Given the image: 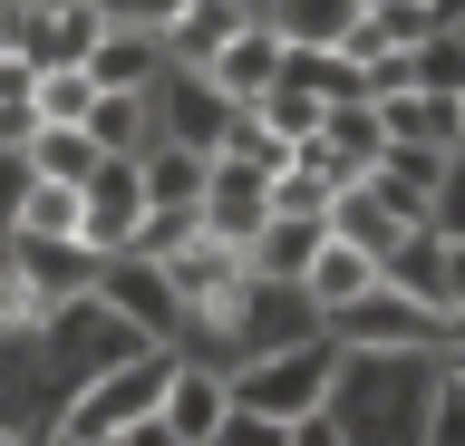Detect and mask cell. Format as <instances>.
<instances>
[{
  "instance_id": "cell-1",
  "label": "cell",
  "mask_w": 465,
  "mask_h": 446,
  "mask_svg": "<svg viewBox=\"0 0 465 446\" xmlns=\"http://www.w3.org/2000/svg\"><path fill=\"white\" fill-rule=\"evenodd\" d=\"M330 388H340V340H282V350H252L242 369H232V408L252 417H282V427H301V417L330 408Z\"/></svg>"
},
{
  "instance_id": "cell-2",
  "label": "cell",
  "mask_w": 465,
  "mask_h": 446,
  "mask_svg": "<svg viewBox=\"0 0 465 446\" xmlns=\"http://www.w3.org/2000/svg\"><path fill=\"white\" fill-rule=\"evenodd\" d=\"M174 369H184L174 350H145V340H136V350L116 359V369L78 379V398H68V427L107 446L116 427H136V417H155V408H165V379H174Z\"/></svg>"
},
{
  "instance_id": "cell-3",
  "label": "cell",
  "mask_w": 465,
  "mask_h": 446,
  "mask_svg": "<svg viewBox=\"0 0 465 446\" xmlns=\"http://www.w3.org/2000/svg\"><path fill=\"white\" fill-rule=\"evenodd\" d=\"M97 301H107L116 330L145 340V350H174V340L194 330V311H184V292H174V272L145 263V253H107V263H97Z\"/></svg>"
},
{
  "instance_id": "cell-4",
  "label": "cell",
  "mask_w": 465,
  "mask_h": 446,
  "mask_svg": "<svg viewBox=\"0 0 465 446\" xmlns=\"http://www.w3.org/2000/svg\"><path fill=\"white\" fill-rule=\"evenodd\" d=\"M136 223H145V165L136 155H107V165L78 184V243L107 263V253L136 243Z\"/></svg>"
},
{
  "instance_id": "cell-5",
  "label": "cell",
  "mask_w": 465,
  "mask_h": 446,
  "mask_svg": "<svg viewBox=\"0 0 465 446\" xmlns=\"http://www.w3.org/2000/svg\"><path fill=\"white\" fill-rule=\"evenodd\" d=\"M436 311L427 301H407L398 282H378L369 301H349V311H330V340H340V350H427L436 340Z\"/></svg>"
},
{
  "instance_id": "cell-6",
  "label": "cell",
  "mask_w": 465,
  "mask_h": 446,
  "mask_svg": "<svg viewBox=\"0 0 465 446\" xmlns=\"http://www.w3.org/2000/svg\"><path fill=\"white\" fill-rule=\"evenodd\" d=\"M282 68H291V39H282V30H272V20L252 10V30H232V49H223L213 68H194V78H203L213 97H223V107H262Z\"/></svg>"
},
{
  "instance_id": "cell-7",
  "label": "cell",
  "mask_w": 465,
  "mask_h": 446,
  "mask_svg": "<svg viewBox=\"0 0 465 446\" xmlns=\"http://www.w3.org/2000/svg\"><path fill=\"white\" fill-rule=\"evenodd\" d=\"M252 10L262 0H184L165 30H155L165 39V68H213L232 49V30H252Z\"/></svg>"
},
{
  "instance_id": "cell-8",
  "label": "cell",
  "mask_w": 465,
  "mask_h": 446,
  "mask_svg": "<svg viewBox=\"0 0 465 446\" xmlns=\"http://www.w3.org/2000/svg\"><path fill=\"white\" fill-rule=\"evenodd\" d=\"M203 233L213 243H252L262 223H272V175H252V165H223L213 155V175H203Z\"/></svg>"
},
{
  "instance_id": "cell-9",
  "label": "cell",
  "mask_w": 465,
  "mask_h": 446,
  "mask_svg": "<svg viewBox=\"0 0 465 446\" xmlns=\"http://www.w3.org/2000/svg\"><path fill=\"white\" fill-rule=\"evenodd\" d=\"M10 272H20L49 311L97 301V253H87V243H29V233H10Z\"/></svg>"
},
{
  "instance_id": "cell-10",
  "label": "cell",
  "mask_w": 465,
  "mask_h": 446,
  "mask_svg": "<svg viewBox=\"0 0 465 446\" xmlns=\"http://www.w3.org/2000/svg\"><path fill=\"white\" fill-rule=\"evenodd\" d=\"M320 243H330V213H272V223L242 243V263H252V282H291V292H301V272H311Z\"/></svg>"
},
{
  "instance_id": "cell-11",
  "label": "cell",
  "mask_w": 465,
  "mask_h": 446,
  "mask_svg": "<svg viewBox=\"0 0 465 446\" xmlns=\"http://www.w3.org/2000/svg\"><path fill=\"white\" fill-rule=\"evenodd\" d=\"M330 233H340V243H359V253H378V272H388V253H398L417 223H407V213L388 204L369 175H359V184H340V194H330Z\"/></svg>"
},
{
  "instance_id": "cell-12",
  "label": "cell",
  "mask_w": 465,
  "mask_h": 446,
  "mask_svg": "<svg viewBox=\"0 0 465 446\" xmlns=\"http://www.w3.org/2000/svg\"><path fill=\"white\" fill-rule=\"evenodd\" d=\"M378 282H388V272H378V253H359V243H320L311 253V272H301V301H311L320 321H330V311H349V301H369Z\"/></svg>"
},
{
  "instance_id": "cell-13",
  "label": "cell",
  "mask_w": 465,
  "mask_h": 446,
  "mask_svg": "<svg viewBox=\"0 0 465 446\" xmlns=\"http://www.w3.org/2000/svg\"><path fill=\"white\" fill-rule=\"evenodd\" d=\"M155 417H165L184 446H213V437H223V417H232V379H213V369L184 359V369L165 379V408H155Z\"/></svg>"
},
{
  "instance_id": "cell-14",
  "label": "cell",
  "mask_w": 465,
  "mask_h": 446,
  "mask_svg": "<svg viewBox=\"0 0 465 446\" xmlns=\"http://www.w3.org/2000/svg\"><path fill=\"white\" fill-rule=\"evenodd\" d=\"M378 117H388V146H436V155L465 146V97L407 88V97H378Z\"/></svg>"
},
{
  "instance_id": "cell-15",
  "label": "cell",
  "mask_w": 465,
  "mask_h": 446,
  "mask_svg": "<svg viewBox=\"0 0 465 446\" xmlns=\"http://www.w3.org/2000/svg\"><path fill=\"white\" fill-rule=\"evenodd\" d=\"M97 39H107V20L87 0H58V10H39V30H29V68H87Z\"/></svg>"
},
{
  "instance_id": "cell-16",
  "label": "cell",
  "mask_w": 465,
  "mask_h": 446,
  "mask_svg": "<svg viewBox=\"0 0 465 446\" xmlns=\"http://www.w3.org/2000/svg\"><path fill=\"white\" fill-rule=\"evenodd\" d=\"M87 136H97V155H145V146H155V97H145V88H97Z\"/></svg>"
},
{
  "instance_id": "cell-17",
  "label": "cell",
  "mask_w": 465,
  "mask_h": 446,
  "mask_svg": "<svg viewBox=\"0 0 465 446\" xmlns=\"http://www.w3.org/2000/svg\"><path fill=\"white\" fill-rule=\"evenodd\" d=\"M359 10H369V0H262V20H272L291 49H340V39L359 30Z\"/></svg>"
},
{
  "instance_id": "cell-18",
  "label": "cell",
  "mask_w": 465,
  "mask_h": 446,
  "mask_svg": "<svg viewBox=\"0 0 465 446\" xmlns=\"http://www.w3.org/2000/svg\"><path fill=\"white\" fill-rule=\"evenodd\" d=\"M87 78H97V88H145V97H155V78H165V39H155V30H107L97 59H87Z\"/></svg>"
},
{
  "instance_id": "cell-19",
  "label": "cell",
  "mask_w": 465,
  "mask_h": 446,
  "mask_svg": "<svg viewBox=\"0 0 465 446\" xmlns=\"http://www.w3.org/2000/svg\"><path fill=\"white\" fill-rule=\"evenodd\" d=\"M136 165H145V204H203V175H213V155L174 146V136H155Z\"/></svg>"
},
{
  "instance_id": "cell-20",
  "label": "cell",
  "mask_w": 465,
  "mask_h": 446,
  "mask_svg": "<svg viewBox=\"0 0 465 446\" xmlns=\"http://www.w3.org/2000/svg\"><path fill=\"white\" fill-rule=\"evenodd\" d=\"M20 165H29L39 184H87L107 155H97V136H87V126H39V136L20 146Z\"/></svg>"
},
{
  "instance_id": "cell-21",
  "label": "cell",
  "mask_w": 465,
  "mask_h": 446,
  "mask_svg": "<svg viewBox=\"0 0 465 446\" xmlns=\"http://www.w3.org/2000/svg\"><path fill=\"white\" fill-rule=\"evenodd\" d=\"M252 117L272 126L282 146H311V136H320V117H330V97H320V88H301V78H272V97H262Z\"/></svg>"
},
{
  "instance_id": "cell-22",
  "label": "cell",
  "mask_w": 465,
  "mask_h": 446,
  "mask_svg": "<svg viewBox=\"0 0 465 446\" xmlns=\"http://www.w3.org/2000/svg\"><path fill=\"white\" fill-rule=\"evenodd\" d=\"M213 155H223V165H252V175H282L301 146H282V136L252 117V107H232V117H223V136H213Z\"/></svg>"
},
{
  "instance_id": "cell-23",
  "label": "cell",
  "mask_w": 465,
  "mask_h": 446,
  "mask_svg": "<svg viewBox=\"0 0 465 446\" xmlns=\"http://www.w3.org/2000/svg\"><path fill=\"white\" fill-rule=\"evenodd\" d=\"M10 233H29V243H78V184H39V175H29Z\"/></svg>"
},
{
  "instance_id": "cell-24",
  "label": "cell",
  "mask_w": 465,
  "mask_h": 446,
  "mask_svg": "<svg viewBox=\"0 0 465 446\" xmlns=\"http://www.w3.org/2000/svg\"><path fill=\"white\" fill-rule=\"evenodd\" d=\"M29 107H39V126H87L97 78H87V68H39V78H29Z\"/></svg>"
},
{
  "instance_id": "cell-25",
  "label": "cell",
  "mask_w": 465,
  "mask_h": 446,
  "mask_svg": "<svg viewBox=\"0 0 465 446\" xmlns=\"http://www.w3.org/2000/svg\"><path fill=\"white\" fill-rule=\"evenodd\" d=\"M194 243H203V213L194 204H145V223H136L126 253H145V263H184Z\"/></svg>"
},
{
  "instance_id": "cell-26",
  "label": "cell",
  "mask_w": 465,
  "mask_h": 446,
  "mask_svg": "<svg viewBox=\"0 0 465 446\" xmlns=\"http://www.w3.org/2000/svg\"><path fill=\"white\" fill-rule=\"evenodd\" d=\"M407 78H417L427 97H465V39H456V30L417 39V49H407Z\"/></svg>"
},
{
  "instance_id": "cell-27",
  "label": "cell",
  "mask_w": 465,
  "mask_h": 446,
  "mask_svg": "<svg viewBox=\"0 0 465 446\" xmlns=\"http://www.w3.org/2000/svg\"><path fill=\"white\" fill-rule=\"evenodd\" d=\"M427 233H446V243H465V146L446 155V184H436V213H427Z\"/></svg>"
},
{
  "instance_id": "cell-28",
  "label": "cell",
  "mask_w": 465,
  "mask_h": 446,
  "mask_svg": "<svg viewBox=\"0 0 465 446\" xmlns=\"http://www.w3.org/2000/svg\"><path fill=\"white\" fill-rule=\"evenodd\" d=\"M436 311H446V330L465 321V243L436 233Z\"/></svg>"
},
{
  "instance_id": "cell-29",
  "label": "cell",
  "mask_w": 465,
  "mask_h": 446,
  "mask_svg": "<svg viewBox=\"0 0 465 446\" xmlns=\"http://www.w3.org/2000/svg\"><path fill=\"white\" fill-rule=\"evenodd\" d=\"M213 446H291V427H282V417H252V408H232Z\"/></svg>"
},
{
  "instance_id": "cell-30",
  "label": "cell",
  "mask_w": 465,
  "mask_h": 446,
  "mask_svg": "<svg viewBox=\"0 0 465 446\" xmlns=\"http://www.w3.org/2000/svg\"><path fill=\"white\" fill-rule=\"evenodd\" d=\"M427 446H465V408H456V398H436V408H427Z\"/></svg>"
},
{
  "instance_id": "cell-31",
  "label": "cell",
  "mask_w": 465,
  "mask_h": 446,
  "mask_svg": "<svg viewBox=\"0 0 465 446\" xmlns=\"http://www.w3.org/2000/svg\"><path fill=\"white\" fill-rule=\"evenodd\" d=\"M291 446H349V427L320 408V417H301V427H291Z\"/></svg>"
},
{
  "instance_id": "cell-32",
  "label": "cell",
  "mask_w": 465,
  "mask_h": 446,
  "mask_svg": "<svg viewBox=\"0 0 465 446\" xmlns=\"http://www.w3.org/2000/svg\"><path fill=\"white\" fill-rule=\"evenodd\" d=\"M107 446H184V437H174L165 417H136V427H116V437H107Z\"/></svg>"
},
{
  "instance_id": "cell-33",
  "label": "cell",
  "mask_w": 465,
  "mask_h": 446,
  "mask_svg": "<svg viewBox=\"0 0 465 446\" xmlns=\"http://www.w3.org/2000/svg\"><path fill=\"white\" fill-rule=\"evenodd\" d=\"M436 398H456V408H465V340L436 359Z\"/></svg>"
},
{
  "instance_id": "cell-34",
  "label": "cell",
  "mask_w": 465,
  "mask_h": 446,
  "mask_svg": "<svg viewBox=\"0 0 465 446\" xmlns=\"http://www.w3.org/2000/svg\"><path fill=\"white\" fill-rule=\"evenodd\" d=\"M39 446H97V437H78V427H68V417H58V427H49V437H39Z\"/></svg>"
},
{
  "instance_id": "cell-35",
  "label": "cell",
  "mask_w": 465,
  "mask_h": 446,
  "mask_svg": "<svg viewBox=\"0 0 465 446\" xmlns=\"http://www.w3.org/2000/svg\"><path fill=\"white\" fill-rule=\"evenodd\" d=\"M0 446H39V437H10V427H0Z\"/></svg>"
},
{
  "instance_id": "cell-36",
  "label": "cell",
  "mask_w": 465,
  "mask_h": 446,
  "mask_svg": "<svg viewBox=\"0 0 465 446\" xmlns=\"http://www.w3.org/2000/svg\"><path fill=\"white\" fill-rule=\"evenodd\" d=\"M446 30H456V39H465V10H456V20H446Z\"/></svg>"
},
{
  "instance_id": "cell-37",
  "label": "cell",
  "mask_w": 465,
  "mask_h": 446,
  "mask_svg": "<svg viewBox=\"0 0 465 446\" xmlns=\"http://www.w3.org/2000/svg\"><path fill=\"white\" fill-rule=\"evenodd\" d=\"M39 10H58V0H39Z\"/></svg>"
}]
</instances>
